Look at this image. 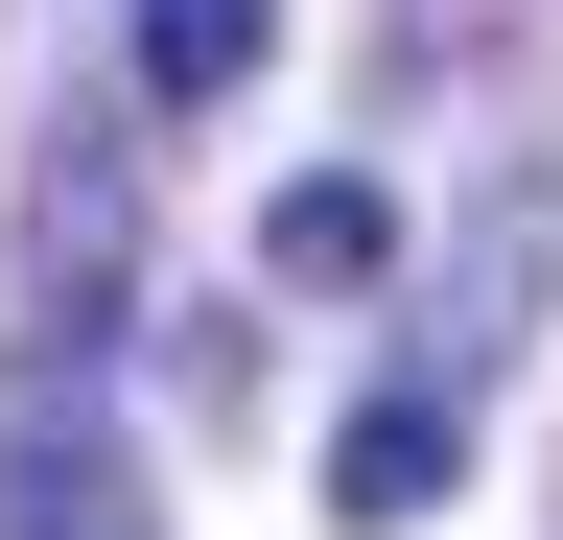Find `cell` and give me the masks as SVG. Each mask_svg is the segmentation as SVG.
Here are the masks:
<instances>
[{"label":"cell","instance_id":"obj_1","mask_svg":"<svg viewBox=\"0 0 563 540\" xmlns=\"http://www.w3.org/2000/svg\"><path fill=\"white\" fill-rule=\"evenodd\" d=\"M446 494H470V399L446 376H376L329 423V540H399V517H446Z\"/></svg>","mask_w":563,"mask_h":540},{"label":"cell","instance_id":"obj_3","mask_svg":"<svg viewBox=\"0 0 563 540\" xmlns=\"http://www.w3.org/2000/svg\"><path fill=\"white\" fill-rule=\"evenodd\" d=\"M258 283H306V306L399 283V188H376V165H282V188H258Z\"/></svg>","mask_w":563,"mask_h":540},{"label":"cell","instance_id":"obj_4","mask_svg":"<svg viewBox=\"0 0 563 540\" xmlns=\"http://www.w3.org/2000/svg\"><path fill=\"white\" fill-rule=\"evenodd\" d=\"M282 47V0H141V95H235Z\"/></svg>","mask_w":563,"mask_h":540},{"label":"cell","instance_id":"obj_2","mask_svg":"<svg viewBox=\"0 0 563 540\" xmlns=\"http://www.w3.org/2000/svg\"><path fill=\"white\" fill-rule=\"evenodd\" d=\"M0 540H165V494H141V447L95 399H47V423L0 447Z\"/></svg>","mask_w":563,"mask_h":540}]
</instances>
